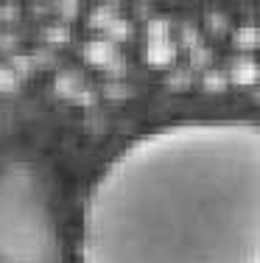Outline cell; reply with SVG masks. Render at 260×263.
Returning <instances> with one entry per match:
<instances>
[{"mask_svg": "<svg viewBox=\"0 0 260 263\" xmlns=\"http://www.w3.org/2000/svg\"><path fill=\"white\" fill-rule=\"evenodd\" d=\"M78 263H260V123L188 118L132 137L87 187Z\"/></svg>", "mask_w": 260, "mask_h": 263, "instance_id": "cell-1", "label": "cell"}, {"mask_svg": "<svg viewBox=\"0 0 260 263\" xmlns=\"http://www.w3.org/2000/svg\"><path fill=\"white\" fill-rule=\"evenodd\" d=\"M53 218L26 168L0 171V263H53Z\"/></svg>", "mask_w": 260, "mask_h": 263, "instance_id": "cell-2", "label": "cell"}]
</instances>
